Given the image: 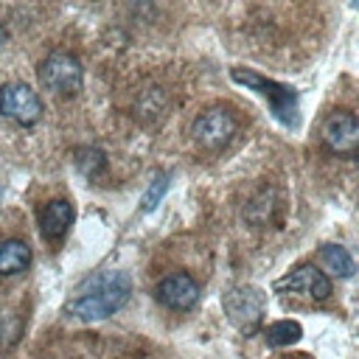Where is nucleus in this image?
I'll return each mask as SVG.
<instances>
[{"mask_svg": "<svg viewBox=\"0 0 359 359\" xmlns=\"http://www.w3.org/2000/svg\"><path fill=\"white\" fill-rule=\"evenodd\" d=\"M236 129H238V121H236V115L230 109L210 107V109H205V112L196 115V121L191 126V137H194V143L199 149L219 151V149H224L233 140Z\"/></svg>", "mask_w": 359, "mask_h": 359, "instance_id": "4", "label": "nucleus"}, {"mask_svg": "<svg viewBox=\"0 0 359 359\" xmlns=\"http://www.w3.org/2000/svg\"><path fill=\"white\" fill-rule=\"evenodd\" d=\"M3 45H6V31H3V25H0V50H3Z\"/></svg>", "mask_w": 359, "mask_h": 359, "instance_id": "16", "label": "nucleus"}, {"mask_svg": "<svg viewBox=\"0 0 359 359\" xmlns=\"http://www.w3.org/2000/svg\"><path fill=\"white\" fill-rule=\"evenodd\" d=\"M230 76H233V81L247 84L250 90L261 93L272 104V112H275V118L280 123L297 126V95L289 87H283V84H278V81H272V79H266V76H261L255 70H247V67H233Z\"/></svg>", "mask_w": 359, "mask_h": 359, "instance_id": "2", "label": "nucleus"}, {"mask_svg": "<svg viewBox=\"0 0 359 359\" xmlns=\"http://www.w3.org/2000/svg\"><path fill=\"white\" fill-rule=\"evenodd\" d=\"M132 283L129 275L121 269H104L93 278H87L76 294L67 300L65 311L79 320H107L129 300Z\"/></svg>", "mask_w": 359, "mask_h": 359, "instance_id": "1", "label": "nucleus"}, {"mask_svg": "<svg viewBox=\"0 0 359 359\" xmlns=\"http://www.w3.org/2000/svg\"><path fill=\"white\" fill-rule=\"evenodd\" d=\"M351 3H353V0H351Z\"/></svg>", "mask_w": 359, "mask_h": 359, "instance_id": "18", "label": "nucleus"}, {"mask_svg": "<svg viewBox=\"0 0 359 359\" xmlns=\"http://www.w3.org/2000/svg\"><path fill=\"white\" fill-rule=\"evenodd\" d=\"M278 292H297V294H306V297H314V300H325L331 294V280L328 275H323L317 266H297L294 272H289L286 278H280L275 283Z\"/></svg>", "mask_w": 359, "mask_h": 359, "instance_id": "9", "label": "nucleus"}, {"mask_svg": "<svg viewBox=\"0 0 359 359\" xmlns=\"http://www.w3.org/2000/svg\"><path fill=\"white\" fill-rule=\"evenodd\" d=\"M76 168L84 177H95L107 168V157L98 149H76Z\"/></svg>", "mask_w": 359, "mask_h": 359, "instance_id": "14", "label": "nucleus"}, {"mask_svg": "<svg viewBox=\"0 0 359 359\" xmlns=\"http://www.w3.org/2000/svg\"><path fill=\"white\" fill-rule=\"evenodd\" d=\"M320 258L334 275H339V278H351L353 275V258L342 244H323L320 247Z\"/></svg>", "mask_w": 359, "mask_h": 359, "instance_id": "12", "label": "nucleus"}, {"mask_svg": "<svg viewBox=\"0 0 359 359\" xmlns=\"http://www.w3.org/2000/svg\"><path fill=\"white\" fill-rule=\"evenodd\" d=\"M73 224V205L67 199H53L42 208L39 213V230L48 241H59L65 238V233Z\"/></svg>", "mask_w": 359, "mask_h": 359, "instance_id": "10", "label": "nucleus"}, {"mask_svg": "<svg viewBox=\"0 0 359 359\" xmlns=\"http://www.w3.org/2000/svg\"><path fill=\"white\" fill-rule=\"evenodd\" d=\"M31 264V247L20 238H6L0 241V275H17L28 269Z\"/></svg>", "mask_w": 359, "mask_h": 359, "instance_id": "11", "label": "nucleus"}, {"mask_svg": "<svg viewBox=\"0 0 359 359\" xmlns=\"http://www.w3.org/2000/svg\"><path fill=\"white\" fill-rule=\"evenodd\" d=\"M0 115L20 126H31L42 115V101L28 84L8 81L0 87Z\"/></svg>", "mask_w": 359, "mask_h": 359, "instance_id": "5", "label": "nucleus"}, {"mask_svg": "<svg viewBox=\"0 0 359 359\" xmlns=\"http://www.w3.org/2000/svg\"><path fill=\"white\" fill-rule=\"evenodd\" d=\"M165 188H168V174H160V177H154V182L149 185V191L143 194V202H140V210L143 213H149V210H154V205L163 199V194H165Z\"/></svg>", "mask_w": 359, "mask_h": 359, "instance_id": "15", "label": "nucleus"}, {"mask_svg": "<svg viewBox=\"0 0 359 359\" xmlns=\"http://www.w3.org/2000/svg\"><path fill=\"white\" fill-rule=\"evenodd\" d=\"M224 311L233 325H238L244 334H252L264 314V292L255 286H238L224 294Z\"/></svg>", "mask_w": 359, "mask_h": 359, "instance_id": "7", "label": "nucleus"}, {"mask_svg": "<svg viewBox=\"0 0 359 359\" xmlns=\"http://www.w3.org/2000/svg\"><path fill=\"white\" fill-rule=\"evenodd\" d=\"M0 202H3V188H0Z\"/></svg>", "mask_w": 359, "mask_h": 359, "instance_id": "17", "label": "nucleus"}, {"mask_svg": "<svg viewBox=\"0 0 359 359\" xmlns=\"http://www.w3.org/2000/svg\"><path fill=\"white\" fill-rule=\"evenodd\" d=\"M39 84L53 95H76L84 84L81 62L67 50H53L39 65Z\"/></svg>", "mask_w": 359, "mask_h": 359, "instance_id": "3", "label": "nucleus"}, {"mask_svg": "<svg viewBox=\"0 0 359 359\" xmlns=\"http://www.w3.org/2000/svg\"><path fill=\"white\" fill-rule=\"evenodd\" d=\"M264 337H266L269 345H292V342H297L303 337V328L297 323H292V320H278L264 331Z\"/></svg>", "mask_w": 359, "mask_h": 359, "instance_id": "13", "label": "nucleus"}, {"mask_svg": "<svg viewBox=\"0 0 359 359\" xmlns=\"http://www.w3.org/2000/svg\"><path fill=\"white\" fill-rule=\"evenodd\" d=\"M323 143L328 151L339 157H353L359 146V121L351 109H337L323 121Z\"/></svg>", "mask_w": 359, "mask_h": 359, "instance_id": "6", "label": "nucleus"}, {"mask_svg": "<svg viewBox=\"0 0 359 359\" xmlns=\"http://www.w3.org/2000/svg\"><path fill=\"white\" fill-rule=\"evenodd\" d=\"M154 297H157V303H163L165 309L188 311V309H194L196 300H199V283H196L188 272H171V275H165L163 280H157Z\"/></svg>", "mask_w": 359, "mask_h": 359, "instance_id": "8", "label": "nucleus"}]
</instances>
